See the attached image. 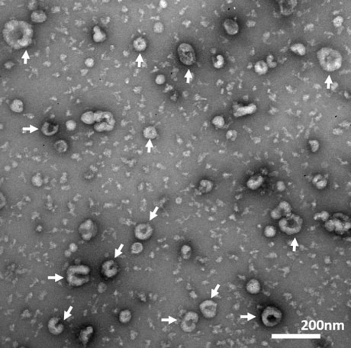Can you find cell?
<instances>
[{
    "label": "cell",
    "instance_id": "1",
    "mask_svg": "<svg viewBox=\"0 0 351 348\" xmlns=\"http://www.w3.org/2000/svg\"><path fill=\"white\" fill-rule=\"evenodd\" d=\"M321 65L327 71H334L341 66V55L334 50L323 48L318 53Z\"/></svg>",
    "mask_w": 351,
    "mask_h": 348
},
{
    "label": "cell",
    "instance_id": "2",
    "mask_svg": "<svg viewBox=\"0 0 351 348\" xmlns=\"http://www.w3.org/2000/svg\"><path fill=\"white\" fill-rule=\"evenodd\" d=\"M180 61L186 66H191L197 61L195 50L189 44H181L178 48Z\"/></svg>",
    "mask_w": 351,
    "mask_h": 348
},
{
    "label": "cell",
    "instance_id": "3",
    "mask_svg": "<svg viewBox=\"0 0 351 348\" xmlns=\"http://www.w3.org/2000/svg\"><path fill=\"white\" fill-rule=\"evenodd\" d=\"M282 314L277 308L268 307L262 315L263 323L266 326L272 327L277 325L281 320Z\"/></svg>",
    "mask_w": 351,
    "mask_h": 348
}]
</instances>
